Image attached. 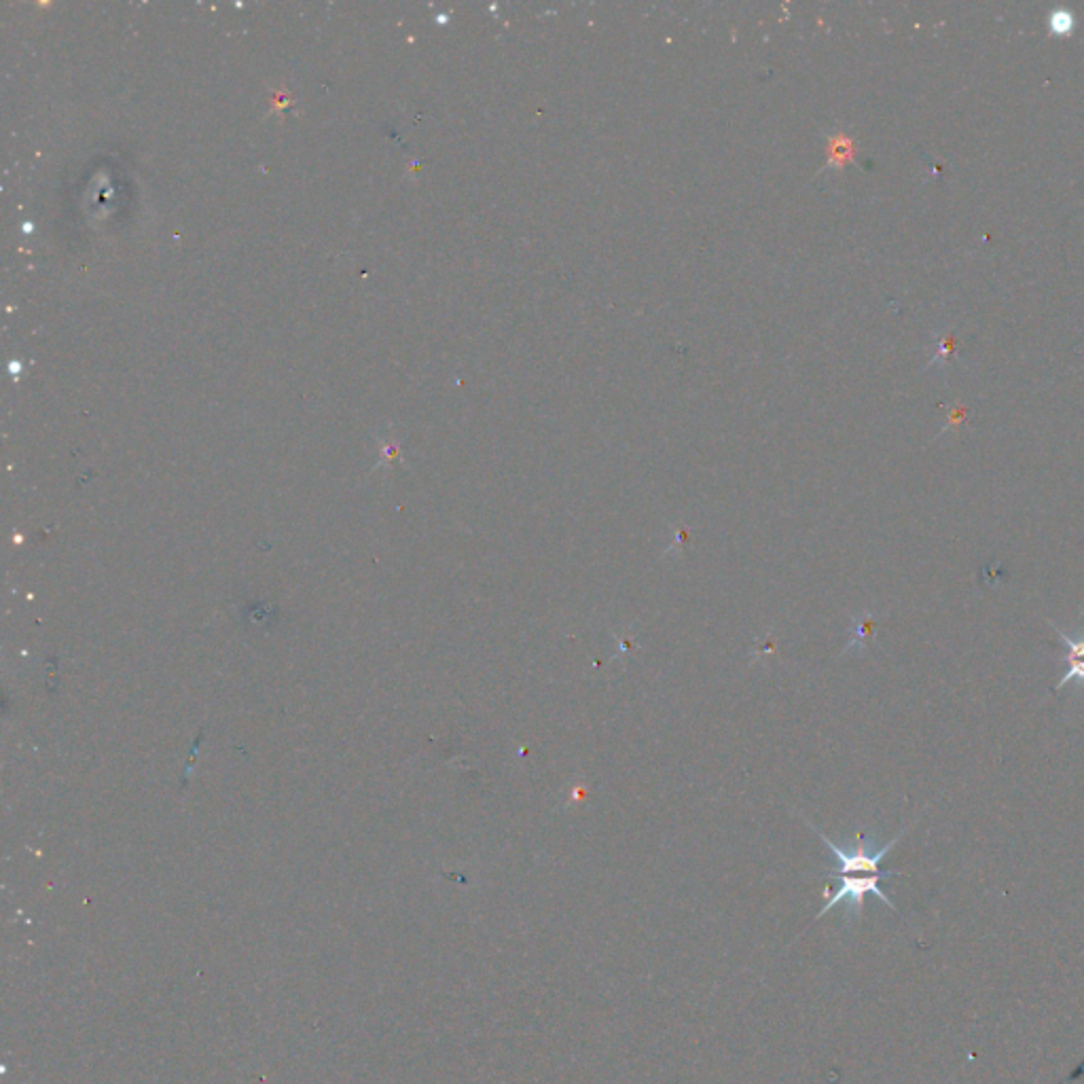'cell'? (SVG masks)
<instances>
[{
    "instance_id": "1",
    "label": "cell",
    "mask_w": 1084,
    "mask_h": 1084,
    "mask_svg": "<svg viewBox=\"0 0 1084 1084\" xmlns=\"http://www.w3.org/2000/svg\"><path fill=\"white\" fill-rule=\"evenodd\" d=\"M801 818H803V816H801ZM803 822L813 830V833H816V835L822 839V843L830 849V854H833V858H835V862H837L835 871H833V873H828V877H833V875H885V873H890V871H881V869H879V864H881V860H883L885 856H888V854L892 852V847H894L902 837H905V835H907V830H909V826H905V828H902L900 833H898L890 843H885V845H881V847H877V849L873 847L871 839H866V837L860 833V835L856 837V845H854L852 849H845V847L837 845L833 839H828L818 826H813V822H809V820H805V818H803Z\"/></svg>"
},
{
    "instance_id": "2",
    "label": "cell",
    "mask_w": 1084,
    "mask_h": 1084,
    "mask_svg": "<svg viewBox=\"0 0 1084 1084\" xmlns=\"http://www.w3.org/2000/svg\"><path fill=\"white\" fill-rule=\"evenodd\" d=\"M894 875H902V873L890 871V873H885V875H833V877H828V879H837L839 885H837V890H835V892L824 890V896H826L828 900H826V905L818 911V915L811 919V924H816V921H818L820 917H824L830 909H835V907L839 905V902H845L849 919L856 921V919L862 915L864 898L869 896V894H873L875 898H879V900L883 902V905H888L892 911H896V905L888 898V894H885V892L881 890V885H879L881 879H888V877H894ZM811 924H809V926H811ZM809 926H807V928H809ZM807 928H805V930H807Z\"/></svg>"
},
{
    "instance_id": "3",
    "label": "cell",
    "mask_w": 1084,
    "mask_h": 1084,
    "mask_svg": "<svg viewBox=\"0 0 1084 1084\" xmlns=\"http://www.w3.org/2000/svg\"><path fill=\"white\" fill-rule=\"evenodd\" d=\"M1053 629H1055V634H1057L1059 642H1061L1063 648H1065V653H1063L1061 659H1063L1065 663L1084 661V629H1080L1076 636H1072V634H1063V631H1061L1057 625H1053Z\"/></svg>"
},
{
    "instance_id": "4",
    "label": "cell",
    "mask_w": 1084,
    "mask_h": 1084,
    "mask_svg": "<svg viewBox=\"0 0 1084 1084\" xmlns=\"http://www.w3.org/2000/svg\"><path fill=\"white\" fill-rule=\"evenodd\" d=\"M1068 682H1076L1078 684V691L1084 693V661H1072V663H1065V672L1061 676V680L1057 682L1055 691H1061L1065 684Z\"/></svg>"
},
{
    "instance_id": "5",
    "label": "cell",
    "mask_w": 1084,
    "mask_h": 1084,
    "mask_svg": "<svg viewBox=\"0 0 1084 1084\" xmlns=\"http://www.w3.org/2000/svg\"><path fill=\"white\" fill-rule=\"evenodd\" d=\"M1072 13L1068 11H1059V13H1053L1051 20H1049V26L1053 28V32L1057 34H1063V32H1070L1072 30Z\"/></svg>"
}]
</instances>
